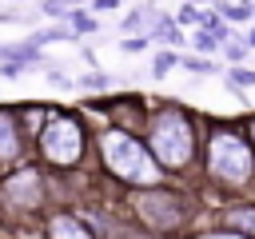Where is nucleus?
<instances>
[{
    "mask_svg": "<svg viewBox=\"0 0 255 239\" xmlns=\"http://www.w3.org/2000/svg\"><path fill=\"white\" fill-rule=\"evenodd\" d=\"M0 203H4L8 211H16V215L40 211V203H44V175H40V167L24 163V167L8 171V175L0 179Z\"/></svg>",
    "mask_w": 255,
    "mask_h": 239,
    "instance_id": "nucleus-6",
    "label": "nucleus"
},
{
    "mask_svg": "<svg viewBox=\"0 0 255 239\" xmlns=\"http://www.w3.org/2000/svg\"><path fill=\"white\" fill-rule=\"evenodd\" d=\"M243 4H251V0H243Z\"/></svg>",
    "mask_w": 255,
    "mask_h": 239,
    "instance_id": "nucleus-27",
    "label": "nucleus"
},
{
    "mask_svg": "<svg viewBox=\"0 0 255 239\" xmlns=\"http://www.w3.org/2000/svg\"><path fill=\"white\" fill-rule=\"evenodd\" d=\"M175 64H179V56H175L171 48H163V52H155V60H151V76H167Z\"/></svg>",
    "mask_w": 255,
    "mask_h": 239,
    "instance_id": "nucleus-15",
    "label": "nucleus"
},
{
    "mask_svg": "<svg viewBox=\"0 0 255 239\" xmlns=\"http://www.w3.org/2000/svg\"><path fill=\"white\" fill-rule=\"evenodd\" d=\"M179 68H187V72H195V76H219V72H223V68L211 64L207 56H179Z\"/></svg>",
    "mask_w": 255,
    "mask_h": 239,
    "instance_id": "nucleus-12",
    "label": "nucleus"
},
{
    "mask_svg": "<svg viewBox=\"0 0 255 239\" xmlns=\"http://www.w3.org/2000/svg\"><path fill=\"white\" fill-rule=\"evenodd\" d=\"M44 239H96L92 227L84 219H76L72 211H56L48 223H44Z\"/></svg>",
    "mask_w": 255,
    "mask_h": 239,
    "instance_id": "nucleus-8",
    "label": "nucleus"
},
{
    "mask_svg": "<svg viewBox=\"0 0 255 239\" xmlns=\"http://www.w3.org/2000/svg\"><path fill=\"white\" fill-rule=\"evenodd\" d=\"M247 135H251V139H247V143H251V151H255V120H251V123H247Z\"/></svg>",
    "mask_w": 255,
    "mask_h": 239,
    "instance_id": "nucleus-26",
    "label": "nucleus"
},
{
    "mask_svg": "<svg viewBox=\"0 0 255 239\" xmlns=\"http://www.w3.org/2000/svg\"><path fill=\"white\" fill-rule=\"evenodd\" d=\"M231 88H255V68H223Z\"/></svg>",
    "mask_w": 255,
    "mask_h": 239,
    "instance_id": "nucleus-14",
    "label": "nucleus"
},
{
    "mask_svg": "<svg viewBox=\"0 0 255 239\" xmlns=\"http://www.w3.org/2000/svg\"><path fill=\"white\" fill-rule=\"evenodd\" d=\"M147 48V36H131V40H120V52H128V56H135V52H143Z\"/></svg>",
    "mask_w": 255,
    "mask_h": 239,
    "instance_id": "nucleus-20",
    "label": "nucleus"
},
{
    "mask_svg": "<svg viewBox=\"0 0 255 239\" xmlns=\"http://www.w3.org/2000/svg\"><path fill=\"white\" fill-rule=\"evenodd\" d=\"M100 155H104V167L120 179V183H139V187H155L159 183V167L155 159L147 155L143 139H135L131 131L124 127H108L100 135Z\"/></svg>",
    "mask_w": 255,
    "mask_h": 239,
    "instance_id": "nucleus-2",
    "label": "nucleus"
},
{
    "mask_svg": "<svg viewBox=\"0 0 255 239\" xmlns=\"http://www.w3.org/2000/svg\"><path fill=\"white\" fill-rule=\"evenodd\" d=\"M84 8H92V12H112V8H120V0H92V4H84Z\"/></svg>",
    "mask_w": 255,
    "mask_h": 239,
    "instance_id": "nucleus-22",
    "label": "nucleus"
},
{
    "mask_svg": "<svg viewBox=\"0 0 255 239\" xmlns=\"http://www.w3.org/2000/svg\"><path fill=\"white\" fill-rule=\"evenodd\" d=\"M207 175L219 187H247L255 179V151L239 127H215L207 139Z\"/></svg>",
    "mask_w": 255,
    "mask_h": 239,
    "instance_id": "nucleus-3",
    "label": "nucleus"
},
{
    "mask_svg": "<svg viewBox=\"0 0 255 239\" xmlns=\"http://www.w3.org/2000/svg\"><path fill=\"white\" fill-rule=\"evenodd\" d=\"M159 16H163V12H159L155 4H139V8H131V12L124 16V24H120V28H124V32H131V36H139V32L147 36V32L155 28V20H159Z\"/></svg>",
    "mask_w": 255,
    "mask_h": 239,
    "instance_id": "nucleus-10",
    "label": "nucleus"
},
{
    "mask_svg": "<svg viewBox=\"0 0 255 239\" xmlns=\"http://www.w3.org/2000/svg\"><path fill=\"white\" fill-rule=\"evenodd\" d=\"M219 231H227V235H239V239H255V203L227 207V211L219 215Z\"/></svg>",
    "mask_w": 255,
    "mask_h": 239,
    "instance_id": "nucleus-9",
    "label": "nucleus"
},
{
    "mask_svg": "<svg viewBox=\"0 0 255 239\" xmlns=\"http://www.w3.org/2000/svg\"><path fill=\"white\" fill-rule=\"evenodd\" d=\"M24 155V131H20V120L12 108H0V175L16 171Z\"/></svg>",
    "mask_w": 255,
    "mask_h": 239,
    "instance_id": "nucleus-7",
    "label": "nucleus"
},
{
    "mask_svg": "<svg viewBox=\"0 0 255 239\" xmlns=\"http://www.w3.org/2000/svg\"><path fill=\"white\" fill-rule=\"evenodd\" d=\"M72 8H84V0H40V12L52 20H64Z\"/></svg>",
    "mask_w": 255,
    "mask_h": 239,
    "instance_id": "nucleus-13",
    "label": "nucleus"
},
{
    "mask_svg": "<svg viewBox=\"0 0 255 239\" xmlns=\"http://www.w3.org/2000/svg\"><path fill=\"white\" fill-rule=\"evenodd\" d=\"M219 48H223V56H227L231 64H239V60L247 56V48H243V40H227V44H219Z\"/></svg>",
    "mask_w": 255,
    "mask_h": 239,
    "instance_id": "nucleus-18",
    "label": "nucleus"
},
{
    "mask_svg": "<svg viewBox=\"0 0 255 239\" xmlns=\"http://www.w3.org/2000/svg\"><path fill=\"white\" fill-rule=\"evenodd\" d=\"M80 88H88V92H108V88H112V76H108V72H84V76H80Z\"/></svg>",
    "mask_w": 255,
    "mask_h": 239,
    "instance_id": "nucleus-16",
    "label": "nucleus"
},
{
    "mask_svg": "<svg viewBox=\"0 0 255 239\" xmlns=\"http://www.w3.org/2000/svg\"><path fill=\"white\" fill-rule=\"evenodd\" d=\"M20 72H24V68H20V64H0V76H4V80H16V76H20Z\"/></svg>",
    "mask_w": 255,
    "mask_h": 239,
    "instance_id": "nucleus-23",
    "label": "nucleus"
},
{
    "mask_svg": "<svg viewBox=\"0 0 255 239\" xmlns=\"http://www.w3.org/2000/svg\"><path fill=\"white\" fill-rule=\"evenodd\" d=\"M40 151H44V159L52 167H64V171L76 167L80 155H84V127H80V120L64 116V112L48 116V123L40 127Z\"/></svg>",
    "mask_w": 255,
    "mask_h": 239,
    "instance_id": "nucleus-4",
    "label": "nucleus"
},
{
    "mask_svg": "<svg viewBox=\"0 0 255 239\" xmlns=\"http://www.w3.org/2000/svg\"><path fill=\"white\" fill-rule=\"evenodd\" d=\"M203 239H239V235H227V231H211V235H203Z\"/></svg>",
    "mask_w": 255,
    "mask_h": 239,
    "instance_id": "nucleus-25",
    "label": "nucleus"
},
{
    "mask_svg": "<svg viewBox=\"0 0 255 239\" xmlns=\"http://www.w3.org/2000/svg\"><path fill=\"white\" fill-rule=\"evenodd\" d=\"M183 40H187V36H183V32L175 28V20H171L167 12H163V16L155 20V28L147 32V44H163V48H179Z\"/></svg>",
    "mask_w": 255,
    "mask_h": 239,
    "instance_id": "nucleus-11",
    "label": "nucleus"
},
{
    "mask_svg": "<svg viewBox=\"0 0 255 239\" xmlns=\"http://www.w3.org/2000/svg\"><path fill=\"white\" fill-rule=\"evenodd\" d=\"M187 40H191V48H195V52H203V56H207V52H215V48H219V40H215V36H211V32H203V28H199V32H195V36H187Z\"/></svg>",
    "mask_w": 255,
    "mask_h": 239,
    "instance_id": "nucleus-17",
    "label": "nucleus"
},
{
    "mask_svg": "<svg viewBox=\"0 0 255 239\" xmlns=\"http://www.w3.org/2000/svg\"><path fill=\"white\" fill-rule=\"evenodd\" d=\"M131 207H135V215H139L151 231H179V227L187 223V215H191L187 199H183L179 191H167V187H147V191H139V195L131 199Z\"/></svg>",
    "mask_w": 255,
    "mask_h": 239,
    "instance_id": "nucleus-5",
    "label": "nucleus"
},
{
    "mask_svg": "<svg viewBox=\"0 0 255 239\" xmlns=\"http://www.w3.org/2000/svg\"><path fill=\"white\" fill-rule=\"evenodd\" d=\"M243 48H247V52H255V28H251V32L243 36Z\"/></svg>",
    "mask_w": 255,
    "mask_h": 239,
    "instance_id": "nucleus-24",
    "label": "nucleus"
},
{
    "mask_svg": "<svg viewBox=\"0 0 255 239\" xmlns=\"http://www.w3.org/2000/svg\"><path fill=\"white\" fill-rule=\"evenodd\" d=\"M44 72H48V84H52V88H72V80H68V76H64L56 64H48Z\"/></svg>",
    "mask_w": 255,
    "mask_h": 239,
    "instance_id": "nucleus-21",
    "label": "nucleus"
},
{
    "mask_svg": "<svg viewBox=\"0 0 255 239\" xmlns=\"http://www.w3.org/2000/svg\"><path fill=\"white\" fill-rule=\"evenodd\" d=\"M195 120L179 108V104H163L147 116V155L155 159L159 171H187V163L195 159Z\"/></svg>",
    "mask_w": 255,
    "mask_h": 239,
    "instance_id": "nucleus-1",
    "label": "nucleus"
},
{
    "mask_svg": "<svg viewBox=\"0 0 255 239\" xmlns=\"http://www.w3.org/2000/svg\"><path fill=\"white\" fill-rule=\"evenodd\" d=\"M179 24H195V28H199V24H203V12H199L195 4H183V8H179Z\"/></svg>",
    "mask_w": 255,
    "mask_h": 239,
    "instance_id": "nucleus-19",
    "label": "nucleus"
}]
</instances>
